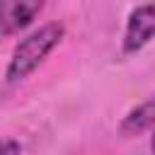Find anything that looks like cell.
<instances>
[{
  "instance_id": "cell-1",
  "label": "cell",
  "mask_w": 155,
  "mask_h": 155,
  "mask_svg": "<svg viewBox=\"0 0 155 155\" xmlns=\"http://www.w3.org/2000/svg\"><path fill=\"white\" fill-rule=\"evenodd\" d=\"M63 24L58 22H48L44 24L41 29H36L34 34H29L27 39H22L10 58V65H7V80L10 82H17V80H24L29 73H34L39 68V63L58 46V41L63 39Z\"/></svg>"
},
{
  "instance_id": "cell-2",
  "label": "cell",
  "mask_w": 155,
  "mask_h": 155,
  "mask_svg": "<svg viewBox=\"0 0 155 155\" xmlns=\"http://www.w3.org/2000/svg\"><path fill=\"white\" fill-rule=\"evenodd\" d=\"M41 7L44 0H0V39L29 27Z\"/></svg>"
},
{
  "instance_id": "cell-3",
  "label": "cell",
  "mask_w": 155,
  "mask_h": 155,
  "mask_svg": "<svg viewBox=\"0 0 155 155\" xmlns=\"http://www.w3.org/2000/svg\"><path fill=\"white\" fill-rule=\"evenodd\" d=\"M155 36V5H143L131 12L124 36V51L136 53Z\"/></svg>"
},
{
  "instance_id": "cell-4",
  "label": "cell",
  "mask_w": 155,
  "mask_h": 155,
  "mask_svg": "<svg viewBox=\"0 0 155 155\" xmlns=\"http://www.w3.org/2000/svg\"><path fill=\"white\" fill-rule=\"evenodd\" d=\"M155 128V94L138 104L124 121H121V133L124 136H138L143 131Z\"/></svg>"
},
{
  "instance_id": "cell-5",
  "label": "cell",
  "mask_w": 155,
  "mask_h": 155,
  "mask_svg": "<svg viewBox=\"0 0 155 155\" xmlns=\"http://www.w3.org/2000/svg\"><path fill=\"white\" fill-rule=\"evenodd\" d=\"M0 155H22V148L15 140H0Z\"/></svg>"
},
{
  "instance_id": "cell-6",
  "label": "cell",
  "mask_w": 155,
  "mask_h": 155,
  "mask_svg": "<svg viewBox=\"0 0 155 155\" xmlns=\"http://www.w3.org/2000/svg\"><path fill=\"white\" fill-rule=\"evenodd\" d=\"M150 148H153V153H155V136H153V140H150Z\"/></svg>"
}]
</instances>
